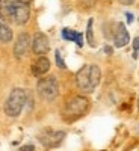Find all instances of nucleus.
Instances as JSON below:
<instances>
[{
	"mask_svg": "<svg viewBox=\"0 0 139 151\" xmlns=\"http://www.w3.org/2000/svg\"><path fill=\"white\" fill-rule=\"evenodd\" d=\"M30 11L27 3L21 0H0V20L12 21L18 26H23L29 21Z\"/></svg>",
	"mask_w": 139,
	"mask_h": 151,
	"instance_id": "nucleus-1",
	"label": "nucleus"
},
{
	"mask_svg": "<svg viewBox=\"0 0 139 151\" xmlns=\"http://www.w3.org/2000/svg\"><path fill=\"white\" fill-rule=\"evenodd\" d=\"M101 71L97 65H86L76 74V83L82 92H92L98 86Z\"/></svg>",
	"mask_w": 139,
	"mask_h": 151,
	"instance_id": "nucleus-2",
	"label": "nucleus"
},
{
	"mask_svg": "<svg viewBox=\"0 0 139 151\" xmlns=\"http://www.w3.org/2000/svg\"><path fill=\"white\" fill-rule=\"evenodd\" d=\"M89 109V100L86 97L82 95H76L71 97L64 106L62 109V117L67 121H74V119H79L80 117L88 112Z\"/></svg>",
	"mask_w": 139,
	"mask_h": 151,
	"instance_id": "nucleus-3",
	"label": "nucleus"
},
{
	"mask_svg": "<svg viewBox=\"0 0 139 151\" xmlns=\"http://www.w3.org/2000/svg\"><path fill=\"white\" fill-rule=\"evenodd\" d=\"M24 103H26V92L23 89H20V88H15V89L11 91L9 98L5 103V113L12 118L18 117L23 110Z\"/></svg>",
	"mask_w": 139,
	"mask_h": 151,
	"instance_id": "nucleus-4",
	"label": "nucleus"
},
{
	"mask_svg": "<svg viewBox=\"0 0 139 151\" xmlns=\"http://www.w3.org/2000/svg\"><path fill=\"white\" fill-rule=\"evenodd\" d=\"M37 91L42 100H46V101L56 100V97L59 95V85H58L56 77L50 76L46 79H41L37 85Z\"/></svg>",
	"mask_w": 139,
	"mask_h": 151,
	"instance_id": "nucleus-5",
	"label": "nucleus"
},
{
	"mask_svg": "<svg viewBox=\"0 0 139 151\" xmlns=\"http://www.w3.org/2000/svg\"><path fill=\"white\" fill-rule=\"evenodd\" d=\"M65 133L60 130H48L44 135H41V142L46 147H58L64 140Z\"/></svg>",
	"mask_w": 139,
	"mask_h": 151,
	"instance_id": "nucleus-6",
	"label": "nucleus"
},
{
	"mask_svg": "<svg viewBox=\"0 0 139 151\" xmlns=\"http://www.w3.org/2000/svg\"><path fill=\"white\" fill-rule=\"evenodd\" d=\"M29 46H30V37H29V33H20L18 35V38H17V42H15V46H14V55L15 58H23L26 55V51L29 50Z\"/></svg>",
	"mask_w": 139,
	"mask_h": 151,
	"instance_id": "nucleus-7",
	"label": "nucleus"
},
{
	"mask_svg": "<svg viewBox=\"0 0 139 151\" xmlns=\"http://www.w3.org/2000/svg\"><path fill=\"white\" fill-rule=\"evenodd\" d=\"M32 50L35 55H46L50 50V44H48V38L44 33H37L33 38V44H32Z\"/></svg>",
	"mask_w": 139,
	"mask_h": 151,
	"instance_id": "nucleus-8",
	"label": "nucleus"
},
{
	"mask_svg": "<svg viewBox=\"0 0 139 151\" xmlns=\"http://www.w3.org/2000/svg\"><path fill=\"white\" fill-rule=\"evenodd\" d=\"M115 46L117 47H124V46H127L128 44V41H130V35H128V32H127V29H126V26L123 24V23H119L118 26H117V32H115Z\"/></svg>",
	"mask_w": 139,
	"mask_h": 151,
	"instance_id": "nucleus-9",
	"label": "nucleus"
},
{
	"mask_svg": "<svg viewBox=\"0 0 139 151\" xmlns=\"http://www.w3.org/2000/svg\"><path fill=\"white\" fill-rule=\"evenodd\" d=\"M48 70H50V60L47 58H44V55H42L41 58H38L37 62L32 65V73H33V76H37V77L46 74Z\"/></svg>",
	"mask_w": 139,
	"mask_h": 151,
	"instance_id": "nucleus-10",
	"label": "nucleus"
},
{
	"mask_svg": "<svg viewBox=\"0 0 139 151\" xmlns=\"http://www.w3.org/2000/svg\"><path fill=\"white\" fill-rule=\"evenodd\" d=\"M62 38L67 41H74L79 47L83 46V37L80 32H74V30H70V29H64L62 30Z\"/></svg>",
	"mask_w": 139,
	"mask_h": 151,
	"instance_id": "nucleus-11",
	"label": "nucleus"
},
{
	"mask_svg": "<svg viewBox=\"0 0 139 151\" xmlns=\"http://www.w3.org/2000/svg\"><path fill=\"white\" fill-rule=\"evenodd\" d=\"M12 39V30L9 26L0 21V41L2 42H9Z\"/></svg>",
	"mask_w": 139,
	"mask_h": 151,
	"instance_id": "nucleus-12",
	"label": "nucleus"
},
{
	"mask_svg": "<svg viewBox=\"0 0 139 151\" xmlns=\"http://www.w3.org/2000/svg\"><path fill=\"white\" fill-rule=\"evenodd\" d=\"M92 26H94V20L91 18L88 21V29H86V39H88L89 46L95 47V39H94V32H92Z\"/></svg>",
	"mask_w": 139,
	"mask_h": 151,
	"instance_id": "nucleus-13",
	"label": "nucleus"
},
{
	"mask_svg": "<svg viewBox=\"0 0 139 151\" xmlns=\"http://www.w3.org/2000/svg\"><path fill=\"white\" fill-rule=\"evenodd\" d=\"M55 55H56V64H58V67H59V68H65V62H64L62 56H60V51L56 50Z\"/></svg>",
	"mask_w": 139,
	"mask_h": 151,
	"instance_id": "nucleus-14",
	"label": "nucleus"
},
{
	"mask_svg": "<svg viewBox=\"0 0 139 151\" xmlns=\"http://www.w3.org/2000/svg\"><path fill=\"white\" fill-rule=\"evenodd\" d=\"M20 151H35V147L29 144V145H24V147H21V148H20Z\"/></svg>",
	"mask_w": 139,
	"mask_h": 151,
	"instance_id": "nucleus-15",
	"label": "nucleus"
},
{
	"mask_svg": "<svg viewBox=\"0 0 139 151\" xmlns=\"http://www.w3.org/2000/svg\"><path fill=\"white\" fill-rule=\"evenodd\" d=\"M136 2V0H119V3L121 5H126V6H128V5H133Z\"/></svg>",
	"mask_w": 139,
	"mask_h": 151,
	"instance_id": "nucleus-16",
	"label": "nucleus"
},
{
	"mask_svg": "<svg viewBox=\"0 0 139 151\" xmlns=\"http://www.w3.org/2000/svg\"><path fill=\"white\" fill-rule=\"evenodd\" d=\"M133 48H135V50H139V37L133 39Z\"/></svg>",
	"mask_w": 139,
	"mask_h": 151,
	"instance_id": "nucleus-17",
	"label": "nucleus"
},
{
	"mask_svg": "<svg viewBox=\"0 0 139 151\" xmlns=\"http://www.w3.org/2000/svg\"><path fill=\"white\" fill-rule=\"evenodd\" d=\"M127 20H128L127 23H133V15L132 14H127Z\"/></svg>",
	"mask_w": 139,
	"mask_h": 151,
	"instance_id": "nucleus-18",
	"label": "nucleus"
},
{
	"mask_svg": "<svg viewBox=\"0 0 139 151\" xmlns=\"http://www.w3.org/2000/svg\"><path fill=\"white\" fill-rule=\"evenodd\" d=\"M104 51H106V53H112V48L110 47H104Z\"/></svg>",
	"mask_w": 139,
	"mask_h": 151,
	"instance_id": "nucleus-19",
	"label": "nucleus"
},
{
	"mask_svg": "<svg viewBox=\"0 0 139 151\" xmlns=\"http://www.w3.org/2000/svg\"><path fill=\"white\" fill-rule=\"evenodd\" d=\"M21 2H23V3H29V2H30V0H21Z\"/></svg>",
	"mask_w": 139,
	"mask_h": 151,
	"instance_id": "nucleus-20",
	"label": "nucleus"
},
{
	"mask_svg": "<svg viewBox=\"0 0 139 151\" xmlns=\"http://www.w3.org/2000/svg\"><path fill=\"white\" fill-rule=\"evenodd\" d=\"M138 109H139V98H138Z\"/></svg>",
	"mask_w": 139,
	"mask_h": 151,
	"instance_id": "nucleus-21",
	"label": "nucleus"
}]
</instances>
